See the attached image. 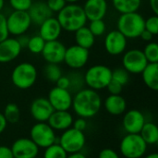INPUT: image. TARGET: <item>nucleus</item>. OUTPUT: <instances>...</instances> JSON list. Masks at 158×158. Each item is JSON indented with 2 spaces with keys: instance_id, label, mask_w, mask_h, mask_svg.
<instances>
[{
  "instance_id": "1",
  "label": "nucleus",
  "mask_w": 158,
  "mask_h": 158,
  "mask_svg": "<svg viewBox=\"0 0 158 158\" xmlns=\"http://www.w3.org/2000/svg\"><path fill=\"white\" fill-rule=\"evenodd\" d=\"M103 106V100L97 91L90 88H83L72 97L71 108L74 113L83 118H92L95 117Z\"/></svg>"
},
{
  "instance_id": "2",
  "label": "nucleus",
  "mask_w": 158,
  "mask_h": 158,
  "mask_svg": "<svg viewBox=\"0 0 158 158\" xmlns=\"http://www.w3.org/2000/svg\"><path fill=\"white\" fill-rule=\"evenodd\" d=\"M62 31L75 32L87 23V18L81 6L78 4H67L56 16Z\"/></svg>"
},
{
  "instance_id": "3",
  "label": "nucleus",
  "mask_w": 158,
  "mask_h": 158,
  "mask_svg": "<svg viewBox=\"0 0 158 158\" xmlns=\"http://www.w3.org/2000/svg\"><path fill=\"white\" fill-rule=\"evenodd\" d=\"M144 20L138 11L120 14L117 21V30L127 39H136L144 31Z\"/></svg>"
},
{
  "instance_id": "4",
  "label": "nucleus",
  "mask_w": 158,
  "mask_h": 158,
  "mask_svg": "<svg viewBox=\"0 0 158 158\" xmlns=\"http://www.w3.org/2000/svg\"><path fill=\"white\" fill-rule=\"evenodd\" d=\"M38 72L35 66L30 62L18 64L11 72V81L19 90H27L32 87L37 81Z\"/></svg>"
},
{
  "instance_id": "5",
  "label": "nucleus",
  "mask_w": 158,
  "mask_h": 158,
  "mask_svg": "<svg viewBox=\"0 0 158 158\" xmlns=\"http://www.w3.org/2000/svg\"><path fill=\"white\" fill-rule=\"evenodd\" d=\"M85 85L94 91L106 88L112 79V69L106 65H94L83 74Z\"/></svg>"
},
{
  "instance_id": "6",
  "label": "nucleus",
  "mask_w": 158,
  "mask_h": 158,
  "mask_svg": "<svg viewBox=\"0 0 158 158\" xmlns=\"http://www.w3.org/2000/svg\"><path fill=\"white\" fill-rule=\"evenodd\" d=\"M148 145L139 133H127L121 140L119 150L125 158H142L146 154Z\"/></svg>"
},
{
  "instance_id": "7",
  "label": "nucleus",
  "mask_w": 158,
  "mask_h": 158,
  "mask_svg": "<svg viewBox=\"0 0 158 158\" xmlns=\"http://www.w3.org/2000/svg\"><path fill=\"white\" fill-rule=\"evenodd\" d=\"M59 145L68 153V155L81 152L86 143V138L83 131H78L73 127L62 131L59 137Z\"/></svg>"
},
{
  "instance_id": "8",
  "label": "nucleus",
  "mask_w": 158,
  "mask_h": 158,
  "mask_svg": "<svg viewBox=\"0 0 158 158\" xmlns=\"http://www.w3.org/2000/svg\"><path fill=\"white\" fill-rule=\"evenodd\" d=\"M30 139L39 148L45 149L56 143V135L47 122H37L31 128Z\"/></svg>"
},
{
  "instance_id": "9",
  "label": "nucleus",
  "mask_w": 158,
  "mask_h": 158,
  "mask_svg": "<svg viewBox=\"0 0 158 158\" xmlns=\"http://www.w3.org/2000/svg\"><path fill=\"white\" fill-rule=\"evenodd\" d=\"M32 22L28 11L13 10L6 17V25L9 35L19 36L25 34L31 28Z\"/></svg>"
},
{
  "instance_id": "10",
  "label": "nucleus",
  "mask_w": 158,
  "mask_h": 158,
  "mask_svg": "<svg viewBox=\"0 0 158 158\" xmlns=\"http://www.w3.org/2000/svg\"><path fill=\"white\" fill-rule=\"evenodd\" d=\"M147 64L148 61L141 49H131L123 53L122 68L130 74H141Z\"/></svg>"
},
{
  "instance_id": "11",
  "label": "nucleus",
  "mask_w": 158,
  "mask_h": 158,
  "mask_svg": "<svg viewBox=\"0 0 158 158\" xmlns=\"http://www.w3.org/2000/svg\"><path fill=\"white\" fill-rule=\"evenodd\" d=\"M89 57V49L83 48L77 44H73L66 48L63 62L69 69L73 70H78L82 69L88 63Z\"/></svg>"
},
{
  "instance_id": "12",
  "label": "nucleus",
  "mask_w": 158,
  "mask_h": 158,
  "mask_svg": "<svg viewBox=\"0 0 158 158\" xmlns=\"http://www.w3.org/2000/svg\"><path fill=\"white\" fill-rule=\"evenodd\" d=\"M72 97V94L69 90L55 86L50 90L47 99L54 110L68 111L71 108Z\"/></svg>"
},
{
  "instance_id": "13",
  "label": "nucleus",
  "mask_w": 158,
  "mask_h": 158,
  "mask_svg": "<svg viewBox=\"0 0 158 158\" xmlns=\"http://www.w3.org/2000/svg\"><path fill=\"white\" fill-rule=\"evenodd\" d=\"M128 39L118 30L109 31L105 37V49L111 56H119L127 49Z\"/></svg>"
},
{
  "instance_id": "14",
  "label": "nucleus",
  "mask_w": 158,
  "mask_h": 158,
  "mask_svg": "<svg viewBox=\"0 0 158 158\" xmlns=\"http://www.w3.org/2000/svg\"><path fill=\"white\" fill-rule=\"evenodd\" d=\"M10 149L14 158H34L38 156L40 148L30 138H19Z\"/></svg>"
},
{
  "instance_id": "15",
  "label": "nucleus",
  "mask_w": 158,
  "mask_h": 158,
  "mask_svg": "<svg viewBox=\"0 0 158 158\" xmlns=\"http://www.w3.org/2000/svg\"><path fill=\"white\" fill-rule=\"evenodd\" d=\"M66 48L67 47L64 45V44L58 40L45 42L41 55L46 63L59 65L64 60Z\"/></svg>"
},
{
  "instance_id": "16",
  "label": "nucleus",
  "mask_w": 158,
  "mask_h": 158,
  "mask_svg": "<svg viewBox=\"0 0 158 158\" xmlns=\"http://www.w3.org/2000/svg\"><path fill=\"white\" fill-rule=\"evenodd\" d=\"M146 122L143 113L138 109H131L124 113L122 126L127 133H140L142 128Z\"/></svg>"
},
{
  "instance_id": "17",
  "label": "nucleus",
  "mask_w": 158,
  "mask_h": 158,
  "mask_svg": "<svg viewBox=\"0 0 158 158\" xmlns=\"http://www.w3.org/2000/svg\"><path fill=\"white\" fill-rule=\"evenodd\" d=\"M54 111V108L45 97L35 98L30 106L31 116L37 122H47Z\"/></svg>"
},
{
  "instance_id": "18",
  "label": "nucleus",
  "mask_w": 158,
  "mask_h": 158,
  "mask_svg": "<svg viewBox=\"0 0 158 158\" xmlns=\"http://www.w3.org/2000/svg\"><path fill=\"white\" fill-rule=\"evenodd\" d=\"M21 46L17 38L7 37L0 42V63H9L17 59L21 53Z\"/></svg>"
},
{
  "instance_id": "19",
  "label": "nucleus",
  "mask_w": 158,
  "mask_h": 158,
  "mask_svg": "<svg viewBox=\"0 0 158 158\" xmlns=\"http://www.w3.org/2000/svg\"><path fill=\"white\" fill-rule=\"evenodd\" d=\"M82 8L87 20L104 19L108 9L107 0H86Z\"/></svg>"
},
{
  "instance_id": "20",
  "label": "nucleus",
  "mask_w": 158,
  "mask_h": 158,
  "mask_svg": "<svg viewBox=\"0 0 158 158\" xmlns=\"http://www.w3.org/2000/svg\"><path fill=\"white\" fill-rule=\"evenodd\" d=\"M62 32V28L56 19L53 16L45 19L39 25V35L45 41L58 40Z\"/></svg>"
},
{
  "instance_id": "21",
  "label": "nucleus",
  "mask_w": 158,
  "mask_h": 158,
  "mask_svg": "<svg viewBox=\"0 0 158 158\" xmlns=\"http://www.w3.org/2000/svg\"><path fill=\"white\" fill-rule=\"evenodd\" d=\"M73 116L72 114L68 111H56L55 110L50 118L47 120L49 126L56 131H64L72 127L73 123Z\"/></svg>"
},
{
  "instance_id": "22",
  "label": "nucleus",
  "mask_w": 158,
  "mask_h": 158,
  "mask_svg": "<svg viewBox=\"0 0 158 158\" xmlns=\"http://www.w3.org/2000/svg\"><path fill=\"white\" fill-rule=\"evenodd\" d=\"M103 106L108 114L120 116L126 112L127 101L121 94H109L103 102Z\"/></svg>"
},
{
  "instance_id": "23",
  "label": "nucleus",
  "mask_w": 158,
  "mask_h": 158,
  "mask_svg": "<svg viewBox=\"0 0 158 158\" xmlns=\"http://www.w3.org/2000/svg\"><path fill=\"white\" fill-rule=\"evenodd\" d=\"M28 13L30 15L31 22L38 26L45 19L53 16V13L48 8L46 3L43 1L32 2L31 7L28 10Z\"/></svg>"
},
{
  "instance_id": "24",
  "label": "nucleus",
  "mask_w": 158,
  "mask_h": 158,
  "mask_svg": "<svg viewBox=\"0 0 158 158\" xmlns=\"http://www.w3.org/2000/svg\"><path fill=\"white\" fill-rule=\"evenodd\" d=\"M141 74L144 84L152 91H157L158 63H148Z\"/></svg>"
},
{
  "instance_id": "25",
  "label": "nucleus",
  "mask_w": 158,
  "mask_h": 158,
  "mask_svg": "<svg viewBox=\"0 0 158 158\" xmlns=\"http://www.w3.org/2000/svg\"><path fill=\"white\" fill-rule=\"evenodd\" d=\"M74 39L77 45L86 49H90L94 46L95 42L94 35L91 32L89 28L85 25L74 32Z\"/></svg>"
},
{
  "instance_id": "26",
  "label": "nucleus",
  "mask_w": 158,
  "mask_h": 158,
  "mask_svg": "<svg viewBox=\"0 0 158 158\" xmlns=\"http://www.w3.org/2000/svg\"><path fill=\"white\" fill-rule=\"evenodd\" d=\"M147 145H155L158 143V128L154 122H145L140 133Z\"/></svg>"
},
{
  "instance_id": "27",
  "label": "nucleus",
  "mask_w": 158,
  "mask_h": 158,
  "mask_svg": "<svg viewBox=\"0 0 158 158\" xmlns=\"http://www.w3.org/2000/svg\"><path fill=\"white\" fill-rule=\"evenodd\" d=\"M114 8L120 14L137 12L142 5V0H112Z\"/></svg>"
},
{
  "instance_id": "28",
  "label": "nucleus",
  "mask_w": 158,
  "mask_h": 158,
  "mask_svg": "<svg viewBox=\"0 0 158 158\" xmlns=\"http://www.w3.org/2000/svg\"><path fill=\"white\" fill-rule=\"evenodd\" d=\"M69 80V89L70 93H77L78 91L81 90L85 86L83 75L79 72L78 70H74L67 75Z\"/></svg>"
},
{
  "instance_id": "29",
  "label": "nucleus",
  "mask_w": 158,
  "mask_h": 158,
  "mask_svg": "<svg viewBox=\"0 0 158 158\" xmlns=\"http://www.w3.org/2000/svg\"><path fill=\"white\" fill-rule=\"evenodd\" d=\"M7 123L16 124L19 121L20 118V110L18 105L14 103H9L6 106L3 113Z\"/></svg>"
},
{
  "instance_id": "30",
  "label": "nucleus",
  "mask_w": 158,
  "mask_h": 158,
  "mask_svg": "<svg viewBox=\"0 0 158 158\" xmlns=\"http://www.w3.org/2000/svg\"><path fill=\"white\" fill-rule=\"evenodd\" d=\"M44 75L47 81L50 82L56 83V81L63 75L62 69H60L59 65L47 63L44 68Z\"/></svg>"
},
{
  "instance_id": "31",
  "label": "nucleus",
  "mask_w": 158,
  "mask_h": 158,
  "mask_svg": "<svg viewBox=\"0 0 158 158\" xmlns=\"http://www.w3.org/2000/svg\"><path fill=\"white\" fill-rule=\"evenodd\" d=\"M44 44H45V41L39 34H36L29 38V42L26 48H28V50L31 54L39 55L42 53Z\"/></svg>"
},
{
  "instance_id": "32",
  "label": "nucleus",
  "mask_w": 158,
  "mask_h": 158,
  "mask_svg": "<svg viewBox=\"0 0 158 158\" xmlns=\"http://www.w3.org/2000/svg\"><path fill=\"white\" fill-rule=\"evenodd\" d=\"M68 153L59 145V143H54L44 149L42 158H67Z\"/></svg>"
},
{
  "instance_id": "33",
  "label": "nucleus",
  "mask_w": 158,
  "mask_h": 158,
  "mask_svg": "<svg viewBox=\"0 0 158 158\" xmlns=\"http://www.w3.org/2000/svg\"><path fill=\"white\" fill-rule=\"evenodd\" d=\"M143 52L148 63H158V44L156 42H148Z\"/></svg>"
},
{
  "instance_id": "34",
  "label": "nucleus",
  "mask_w": 158,
  "mask_h": 158,
  "mask_svg": "<svg viewBox=\"0 0 158 158\" xmlns=\"http://www.w3.org/2000/svg\"><path fill=\"white\" fill-rule=\"evenodd\" d=\"M88 28L91 31V32L94 35V37L102 36L106 31V24L104 21V19L91 20Z\"/></svg>"
},
{
  "instance_id": "35",
  "label": "nucleus",
  "mask_w": 158,
  "mask_h": 158,
  "mask_svg": "<svg viewBox=\"0 0 158 158\" xmlns=\"http://www.w3.org/2000/svg\"><path fill=\"white\" fill-rule=\"evenodd\" d=\"M111 80L118 82L122 86H125L130 81V73L124 68H117L114 70H112Z\"/></svg>"
},
{
  "instance_id": "36",
  "label": "nucleus",
  "mask_w": 158,
  "mask_h": 158,
  "mask_svg": "<svg viewBox=\"0 0 158 158\" xmlns=\"http://www.w3.org/2000/svg\"><path fill=\"white\" fill-rule=\"evenodd\" d=\"M32 4V0H9V5L13 10L28 11Z\"/></svg>"
},
{
  "instance_id": "37",
  "label": "nucleus",
  "mask_w": 158,
  "mask_h": 158,
  "mask_svg": "<svg viewBox=\"0 0 158 158\" xmlns=\"http://www.w3.org/2000/svg\"><path fill=\"white\" fill-rule=\"evenodd\" d=\"M144 30L151 32L154 36L158 33V17L154 15L144 20Z\"/></svg>"
},
{
  "instance_id": "38",
  "label": "nucleus",
  "mask_w": 158,
  "mask_h": 158,
  "mask_svg": "<svg viewBox=\"0 0 158 158\" xmlns=\"http://www.w3.org/2000/svg\"><path fill=\"white\" fill-rule=\"evenodd\" d=\"M45 3L52 13H58L67 5L65 0H46Z\"/></svg>"
},
{
  "instance_id": "39",
  "label": "nucleus",
  "mask_w": 158,
  "mask_h": 158,
  "mask_svg": "<svg viewBox=\"0 0 158 158\" xmlns=\"http://www.w3.org/2000/svg\"><path fill=\"white\" fill-rule=\"evenodd\" d=\"M9 37L7 25H6V17L0 12V42Z\"/></svg>"
},
{
  "instance_id": "40",
  "label": "nucleus",
  "mask_w": 158,
  "mask_h": 158,
  "mask_svg": "<svg viewBox=\"0 0 158 158\" xmlns=\"http://www.w3.org/2000/svg\"><path fill=\"white\" fill-rule=\"evenodd\" d=\"M106 89H107V91L110 94H121L123 86L121 84H119L118 82L111 80Z\"/></svg>"
},
{
  "instance_id": "41",
  "label": "nucleus",
  "mask_w": 158,
  "mask_h": 158,
  "mask_svg": "<svg viewBox=\"0 0 158 158\" xmlns=\"http://www.w3.org/2000/svg\"><path fill=\"white\" fill-rule=\"evenodd\" d=\"M98 158H120L119 155L112 148H104L100 151Z\"/></svg>"
},
{
  "instance_id": "42",
  "label": "nucleus",
  "mask_w": 158,
  "mask_h": 158,
  "mask_svg": "<svg viewBox=\"0 0 158 158\" xmlns=\"http://www.w3.org/2000/svg\"><path fill=\"white\" fill-rule=\"evenodd\" d=\"M72 127L78 131H83L86 130L87 128V121H86V118H78L76 119L73 120V123H72Z\"/></svg>"
},
{
  "instance_id": "43",
  "label": "nucleus",
  "mask_w": 158,
  "mask_h": 158,
  "mask_svg": "<svg viewBox=\"0 0 158 158\" xmlns=\"http://www.w3.org/2000/svg\"><path fill=\"white\" fill-rule=\"evenodd\" d=\"M56 86L62 88V89H66L69 90V80L68 78V76L62 75L56 82Z\"/></svg>"
},
{
  "instance_id": "44",
  "label": "nucleus",
  "mask_w": 158,
  "mask_h": 158,
  "mask_svg": "<svg viewBox=\"0 0 158 158\" xmlns=\"http://www.w3.org/2000/svg\"><path fill=\"white\" fill-rule=\"evenodd\" d=\"M0 158H14L10 147L6 145H0Z\"/></svg>"
},
{
  "instance_id": "45",
  "label": "nucleus",
  "mask_w": 158,
  "mask_h": 158,
  "mask_svg": "<svg viewBox=\"0 0 158 158\" xmlns=\"http://www.w3.org/2000/svg\"><path fill=\"white\" fill-rule=\"evenodd\" d=\"M29 36L28 35H25V34H22V35H19L18 36L17 40L19 42V44H20L21 48H26L27 47V44H28V42H29Z\"/></svg>"
},
{
  "instance_id": "46",
  "label": "nucleus",
  "mask_w": 158,
  "mask_h": 158,
  "mask_svg": "<svg viewBox=\"0 0 158 158\" xmlns=\"http://www.w3.org/2000/svg\"><path fill=\"white\" fill-rule=\"evenodd\" d=\"M140 38H141L142 40L145 41V42H151V41L153 40V38H154V35H153L151 32H149L148 31L144 30V31L141 33Z\"/></svg>"
},
{
  "instance_id": "47",
  "label": "nucleus",
  "mask_w": 158,
  "mask_h": 158,
  "mask_svg": "<svg viewBox=\"0 0 158 158\" xmlns=\"http://www.w3.org/2000/svg\"><path fill=\"white\" fill-rule=\"evenodd\" d=\"M6 126H7V122H6L5 117H4L3 113L0 112V134L5 131Z\"/></svg>"
},
{
  "instance_id": "48",
  "label": "nucleus",
  "mask_w": 158,
  "mask_h": 158,
  "mask_svg": "<svg viewBox=\"0 0 158 158\" xmlns=\"http://www.w3.org/2000/svg\"><path fill=\"white\" fill-rule=\"evenodd\" d=\"M149 4L154 15H158V0H149Z\"/></svg>"
},
{
  "instance_id": "49",
  "label": "nucleus",
  "mask_w": 158,
  "mask_h": 158,
  "mask_svg": "<svg viewBox=\"0 0 158 158\" xmlns=\"http://www.w3.org/2000/svg\"><path fill=\"white\" fill-rule=\"evenodd\" d=\"M67 158H87L85 155H83L82 153L79 152V153H75V154H70L68 156Z\"/></svg>"
},
{
  "instance_id": "50",
  "label": "nucleus",
  "mask_w": 158,
  "mask_h": 158,
  "mask_svg": "<svg viewBox=\"0 0 158 158\" xmlns=\"http://www.w3.org/2000/svg\"><path fill=\"white\" fill-rule=\"evenodd\" d=\"M144 158H158V155L156 153H151L146 156H144Z\"/></svg>"
},
{
  "instance_id": "51",
  "label": "nucleus",
  "mask_w": 158,
  "mask_h": 158,
  "mask_svg": "<svg viewBox=\"0 0 158 158\" xmlns=\"http://www.w3.org/2000/svg\"><path fill=\"white\" fill-rule=\"evenodd\" d=\"M4 7H5V0H0V12H2Z\"/></svg>"
},
{
  "instance_id": "52",
  "label": "nucleus",
  "mask_w": 158,
  "mask_h": 158,
  "mask_svg": "<svg viewBox=\"0 0 158 158\" xmlns=\"http://www.w3.org/2000/svg\"><path fill=\"white\" fill-rule=\"evenodd\" d=\"M67 4H77L81 0H65Z\"/></svg>"
},
{
  "instance_id": "53",
  "label": "nucleus",
  "mask_w": 158,
  "mask_h": 158,
  "mask_svg": "<svg viewBox=\"0 0 158 158\" xmlns=\"http://www.w3.org/2000/svg\"><path fill=\"white\" fill-rule=\"evenodd\" d=\"M34 158H41V157H38V156H36V157H34Z\"/></svg>"
}]
</instances>
